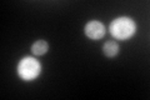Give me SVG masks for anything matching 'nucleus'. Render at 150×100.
<instances>
[{"label":"nucleus","mask_w":150,"mask_h":100,"mask_svg":"<svg viewBox=\"0 0 150 100\" xmlns=\"http://www.w3.org/2000/svg\"><path fill=\"white\" fill-rule=\"evenodd\" d=\"M110 34L118 40H126L131 38L137 31V24L133 19L128 16H121L114 19L109 26Z\"/></svg>","instance_id":"nucleus-1"},{"label":"nucleus","mask_w":150,"mask_h":100,"mask_svg":"<svg viewBox=\"0 0 150 100\" xmlns=\"http://www.w3.org/2000/svg\"><path fill=\"white\" fill-rule=\"evenodd\" d=\"M18 74L21 79L26 80V82H30V80H34L35 78H38V75L40 74L41 71V65L35 58H31V56H25L23 58L18 64Z\"/></svg>","instance_id":"nucleus-2"},{"label":"nucleus","mask_w":150,"mask_h":100,"mask_svg":"<svg viewBox=\"0 0 150 100\" xmlns=\"http://www.w3.org/2000/svg\"><path fill=\"white\" fill-rule=\"evenodd\" d=\"M84 31H85L88 38H90L93 40H98V39H101V38L105 35V26H104V24L100 21L91 20L85 25Z\"/></svg>","instance_id":"nucleus-3"},{"label":"nucleus","mask_w":150,"mask_h":100,"mask_svg":"<svg viewBox=\"0 0 150 100\" xmlns=\"http://www.w3.org/2000/svg\"><path fill=\"white\" fill-rule=\"evenodd\" d=\"M49 49V45L45 40H38L31 45V51L35 55H44Z\"/></svg>","instance_id":"nucleus-4"},{"label":"nucleus","mask_w":150,"mask_h":100,"mask_svg":"<svg viewBox=\"0 0 150 100\" xmlns=\"http://www.w3.org/2000/svg\"><path fill=\"white\" fill-rule=\"evenodd\" d=\"M103 51L106 56L109 58H112L116 54L119 53V45L116 44L115 41H106L104 45H103Z\"/></svg>","instance_id":"nucleus-5"}]
</instances>
